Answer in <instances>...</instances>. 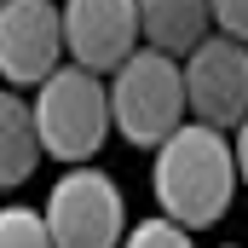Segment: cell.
I'll list each match as a JSON object with an SVG mask.
<instances>
[{
	"label": "cell",
	"mask_w": 248,
	"mask_h": 248,
	"mask_svg": "<svg viewBox=\"0 0 248 248\" xmlns=\"http://www.w3.org/2000/svg\"><path fill=\"white\" fill-rule=\"evenodd\" d=\"M63 58L58 0H0V75L12 87H41Z\"/></svg>",
	"instance_id": "52a82bcc"
},
{
	"label": "cell",
	"mask_w": 248,
	"mask_h": 248,
	"mask_svg": "<svg viewBox=\"0 0 248 248\" xmlns=\"http://www.w3.org/2000/svg\"><path fill=\"white\" fill-rule=\"evenodd\" d=\"M231 162H237V185H248V116L237 122V139H231Z\"/></svg>",
	"instance_id": "4fadbf2b"
},
{
	"label": "cell",
	"mask_w": 248,
	"mask_h": 248,
	"mask_svg": "<svg viewBox=\"0 0 248 248\" xmlns=\"http://www.w3.org/2000/svg\"><path fill=\"white\" fill-rule=\"evenodd\" d=\"M41 168V139H35V116L17 93H0V190H17Z\"/></svg>",
	"instance_id": "9c48e42d"
},
{
	"label": "cell",
	"mask_w": 248,
	"mask_h": 248,
	"mask_svg": "<svg viewBox=\"0 0 248 248\" xmlns=\"http://www.w3.org/2000/svg\"><path fill=\"white\" fill-rule=\"evenodd\" d=\"M0 248H52L46 237V219L35 214V208H0Z\"/></svg>",
	"instance_id": "30bf717a"
},
{
	"label": "cell",
	"mask_w": 248,
	"mask_h": 248,
	"mask_svg": "<svg viewBox=\"0 0 248 248\" xmlns=\"http://www.w3.org/2000/svg\"><path fill=\"white\" fill-rule=\"evenodd\" d=\"M237 196V162H231V139L202 122L173 127L156 144V202L162 219H173L179 231H202L214 219H225Z\"/></svg>",
	"instance_id": "6da1fadb"
},
{
	"label": "cell",
	"mask_w": 248,
	"mask_h": 248,
	"mask_svg": "<svg viewBox=\"0 0 248 248\" xmlns=\"http://www.w3.org/2000/svg\"><path fill=\"white\" fill-rule=\"evenodd\" d=\"M35 139H41V156H58L69 168L93 162L98 144L110 139V98H104V81L75 69V63H58L41 87H35Z\"/></svg>",
	"instance_id": "7a4b0ae2"
},
{
	"label": "cell",
	"mask_w": 248,
	"mask_h": 248,
	"mask_svg": "<svg viewBox=\"0 0 248 248\" xmlns=\"http://www.w3.org/2000/svg\"><path fill=\"white\" fill-rule=\"evenodd\" d=\"M63 52L87 75H116L133 52H139V6L133 0H63Z\"/></svg>",
	"instance_id": "8992f818"
},
{
	"label": "cell",
	"mask_w": 248,
	"mask_h": 248,
	"mask_svg": "<svg viewBox=\"0 0 248 248\" xmlns=\"http://www.w3.org/2000/svg\"><path fill=\"white\" fill-rule=\"evenodd\" d=\"M208 17H214V35L248 46V0H208Z\"/></svg>",
	"instance_id": "7c38bea8"
},
{
	"label": "cell",
	"mask_w": 248,
	"mask_h": 248,
	"mask_svg": "<svg viewBox=\"0 0 248 248\" xmlns=\"http://www.w3.org/2000/svg\"><path fill=\"white\" fill-rule=\"evenodd\" d=\"M133 6H139V35H144L150 52L185 58L214 35L208 0H133Z\"/></svg>",
	"instance_id": "ba28073f"
},
{
	"label": "cell",
	"mask_w": 248,
	"mask_h": 248,
	"mask_svg": "<svg viewBox=\"0 0 248 248\" xmlns=\"http://www.w3.org/2000/svg\"><path fill=\"white\" fill-rule=\"evenodd\" d=\"M122 248H196V243H190V231H179L173 219L156 214V219H139V225L122 237Z\"/></svg>",
	"instance_id": "8fae6325"
},
{
	"label": "cell",
	"mask_w": 248,
	"mask_h": 248,
	"mask_svg": "<svg viewBox=\"0 0 248 248\" xmlns=\"http://www.w3.org/2000/svg\"><path fill=\"white\" fill-rule=\"evenodd\" d=\"M104 98H110V127L122 133L127 144H144V150H156L173 127L190 122L185 116V75H179V58L150 52V46H139V52L110 75Z\"/></svg>",
	"instance_id": "3957f363"
},
{
	"label": "cell",
	"mask_w": 248,
	"mask_h": 248,
	"mask_svg": "<svg viewBox=\"0 0 248 248\" xmlns=\"http://www.w3.org/2000/svg\"><path fill=\"white\" fill-rule=\"evenodd\" d=\"M41 219H46L52 248H122V237H127L122 185L104 168H93V162L69 168L58 185H52Z\"/></svg>",
	"instance_id": "277c9868"
},
{
	"label": "cell",
	"mask_w": 248,
	"mask_h": 248,
	"mask_svg": "<svg viewBox=\"0 0 248 248\" xmlns=\"http://www.w3.org/2000/svg\"><path fill=\"white\" fill-rule=\"evenodd\" d=\"M179 75H185V116L231 139L248 116V46L208 35L196 52H185Z\"/></svg>",
	"instance_id": "5b68a950"
}]
</instances>
